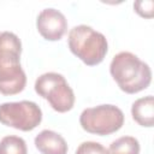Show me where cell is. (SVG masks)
<instances>
[{
  "label": "cell",
  "instance_id": "6da1fadb",
  "mask_svg": "<svg viewBox=\"0 0 154 154\" xmlns=\"http://www.w3.org/2000/svg\"><path fill=\"white\" fill-rule=\"evenodd\" d=\"M22 42L11 31L0 32V94L16 95L24 90L26 76L20 65Z\"/></svg>",
  "mask_w": 154,
  "mask_h": 154
},
{
  "label": "cell",
  "instance_id": "7a4b0ae2",
  "mask_svg": "<svg viewBox=\"0 0 154 154\" xmlns=\"http://www.w3.org/2000/svg\"><path fill=\"white\" fill-rule=\"evenodd\" d=\"M109 73L119 89L126 94H136L147 89L152 82V70L131 52H119L109 64Z\"/></svg>",
  "mask_w": 154,
  "mask_h": 154
},
{
  "label": "cell",
  "instance_id": "3957f363",
  "mask_svg": "<svg viewBox=\"0 0 154 154\" xmlns=\"http://www.w3.org/2000/svg\"><path fill=\"white\" fill-rule=\"evenodd\" d=\"M67 45L71 53L88 66L102 63L108 52L105 35L85 24L76 25L69 31Z\"/></svg>",
  "mask_w": 154,
  "mask_h": 154
},
{
  "label": "cell",
  "instance_id": "277c9868",
  "mask_svg": "<svg viewBox=\"0 0 154 154\" xmlns=\"http://www.w3.org/2000/svg\"><path fill=\"white\" fill-rule=\"evenodd\" d=\"M34 87L36 94L47 100L54 111L65 113L72 109L75 93L63 75L58 72L42 73L36 78Z\"/></svg>",
  "mask_w": 154,
  "mask_h": 154
},
{
  "label": "cell",
  "instance_id": "5b68a950",
  "mask_svg": "<svg viewBox=\"0 0 154 154\" xmlns=\"http://www.w3.org/2000/svg\"><path fill=\"white\" fill-rule=\"evenodd\" d=\"M79 124L89 134L99 136L111 135L124 125V113L116 105H99L83 109L79 116Z\"/></svg>",
  "mask_w": 154,
  "mask_h": 154
},
{
  "label": "cell",
  "instance_id": "8992f818",
  "mask_svg": "<svg viewBox=\"0 0 154 154\" xmlns=\"http://www.w3.org/2000/svg\"><path fill=\"white\" fill-rule=\"evenodd\" d=\"M42 122V111L37 103L28 100L0 103V123L20 130L31 131Z\"/></svg>",
  "mask_w": 154,
  "mask_h": 154
},
{
  "label": "cell",
  "instance_id": "52a82bcc",
  "mask_svg": "<svg viewBox=\"0 0 154 154\" xmlns=\"http://www.w3.org/2000/svg\"><path fill=\"white\" fill-rule=\"evenodd\" d=\"M36 28L45 40L59 41L67 30V20L59 10L45 8L36 18Z\"/></svg>",
  "mask_w": 154,
  "mask_h": 154
},
{
  "label": "cell",
  "instance_id": "ba28073f",
  "mask_svg": "<svg viewBox=\"0 0 154 154\" xmlns=\"http://www.w3.org/2000/svg\"><path fill=\"white\" fill-rule=\"evenodd\" d=\"M35 147L41 154H67V143L65 138L55 131L42 130L34 140Z\"/></svg>",
  "mask_w": 154,
  "mask_h": 154
},
{
  "label": "cell",
  "instance_id": "9c48e42d",
  "mask_svg": "<svg viewBox=\"0 0 154 154\" xmlns=\"http://www.w3.org/2000/svg\"><path fill=\"white\" fill-rule=\"evenodd\" d=\"M131 116L138 125L152 128L154 125V97L147 95L137 99L131 106Z\"/></svg>",
  "mask_w": 154,
  "mask_h": 154
},
{
  "label": "cell",
  "instance_id": "30bf717a",
  "mask_svg": "<svg viewBox=\"0 0 154 154\" xmlns=\"http://www.w3.org/2000/svg\"><path fill=\"white\" fill-rule=\"evenodd\" d=\"M140 142L134 136H122L113 141L107 152L108 154H140Z\"/></svg>",
  "mask_w": 154,
  "mask_h": 154
},
{
  "label": "cell",
  "instance_id": "8fae6325",
  "mask_svg": "<svg viewBox=\"0 0 154 154\" xmlns=\"http://www.w3.org/2000/svg\"><path fill=\"white\" fill-rule=\"evenodd\" d=\"M28 148L25 141L14 135L5 136L0 140V154H26Z\"/></svg>",
  "mask_w": 154,
  "mask_h": 154
},
{
  "label": "cell",
  "instance_id": "7c38bea8",
  "mask_svg": "<svg viewBox=\"0 0 154 154\" xmlns=\"http://www.w3.org/2000/svg\"><path fill=\"white\" fill-rule=\"evenodd\" d=\"M75 154H108V152L99 142L85 141V142H82L77 147Z\"/></svg>",
  "mask_w": 154,
  "mask_h": 154
},
{
  "label": "cell",
  "instance_id": "4fadbf2b",
  "mask_svg": "<svg viewBox=\"0 0 154 154\" xmlns=\"http://www.w3.org/2000/svg\"><path fill=\"white\" fill-rule=\"evenodd\" d=\"M134 10L143 18H152L154 14V2L152 0H138L134 2Z\"/></svg>",
  "mask_w": 154,
  "mask_h": 154
}]
</instances>
